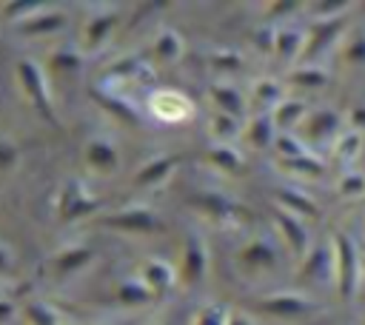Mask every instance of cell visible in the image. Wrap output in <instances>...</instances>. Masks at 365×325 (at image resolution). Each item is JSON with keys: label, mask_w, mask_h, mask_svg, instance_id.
I'll list each match as a JSON object with an SVG mask.
<instances>
[{"label": "cell", "mask_w": 365, "mask_h": 325, "mask_svg": "<svg viewBox=\"0 0 365 325\" xmlns=\"http://www.w3.org/2000/svg\"><path fill=\"white\" fill-rule=\"evenodd\" d=\"M334 274H336L339 296L345 302L354 299L356 285H359V251H356V242L345 231L334 234Z\"/></svg>", "instance_id": "6da1fadb"}, {"label": "cell", "mask_w": 365, "mask_h": 325, "mask_svg": "<svg viewBox=\"0 0 365 325\" xmlns=\"http://www.w3.org/2000/svg\"><path fill=\"white\" fill-rule=\"evenodd\" d=\"M359 148H362V134L351 128V131H342V134L336 137V143H334V157H336V162L351 165V162L356 160Z\"/></svg>", "instance_id": "7a4b0ae2"}, {"label": "cell", "mask_w": 365, "mask_h": 325, "mask_svg": "<svg viewBox=\"0 0 365 325\" xmlns=\"http://www.w3.org/2000/svg\"><path fill=\"white\" fill-rule=\"evenodd\" d=\"M314 305L302 296H274L265 302V311L271 314H279V316H299V314H308Z\"/></svg>", "instance_id": "3957f363"}, {"label": "cell", "mask_w": 365, "mask_h": 325, "mask_svg": "<svg viewBox=\"0 0 365 325\" xmlns=\"http://www.w3.org/2000/svg\"><path fill=\"white\" fill-rule=\"evenodd\" d=\"M279 225H282V231H285L291 248H294L297 254H302V251L308 248V231H305V225H302L299 220H294L291 214H279Z\"/></svg>", "instance_id": "277c9868"}, {"label": "cell", "mask_w": 365, "mask_h": 325, "mask_svg": "<svg viewBox=\"0 0 365 325\" xmlns=\"http://www.w3.org/2000/svg\"><path fill=\"white\" fill-rule=\"evenodd\" d=\"M336 125H339V117H336V114H331V111H317V114H311V117H308V123H305V128H308V134H311L314 140L334 134V131H336Z\"/></svg>", "instance_id": "5b68a950"}, {"label": "cell", "mask_w": 365, "mask_h": 325, "mask_svg": "<svg viewBox=\"0 0 365 325\" xmlns=\"http://www.w3.org/2000/svg\"><path fill=\"white\" fill-rule=\"evenodd\" d=\"M342 26H345V17H334V20H325L322 26H317V29H314V40H311L308 51H311V54H314V51H319L328 40H334V37L342 31Z\"/></svg>", "instance_id": "8992f818"}, {"label": "cell", "mask_w": 365, "mask_h": 325, "mask_svg": "<svg viewBox=\"0 0 365 325\" xmlns=\"http://www.w3.org/2000/svg\"><path fill=\"white\" fill-rule=\"evenodd\" d=\"M336 191H339V197H362V194H365V174L345 171V174L339 177Z\"/></svg>", "instance_id": "52a82bcc"}, {"label": "cell", "mask_w": 365, "mask_h": 325, "mask_svg": "<svg viewBox=\"0 0 365 325\" xmlns=\"http://www.w3.org/2000/svg\"><path fill=\"white\" fill-rule=\"evenodd\" d=\"M342 57H345V63L365 66V31H356V34L348 37V43L342 48Z\"/></svg>", "instance_id": "ba28073f"}, {"label": "cell", "mask_w": 365, "mask_h": 325, "mask_svg": "<svg viewBox=\"0 0 365 325\" xmlns=\"http://www.w3.org/2000/svg\"><path fill=\"white\" fill-rule=\"evenodd\" d=\"M302 114H305V105H302V103H282L277 120H279L282 125H291V123H297Z\"/></svg>", "instance_id": "9c48e42d"}, {"label": "cell", "mask_w": 365, "mask_h": 325, "mask_svg": "<svg viewBox=\"0 0 365 325\" xmlns=\"http://www.w3.org/2000/svg\"><path fill=\"white\" fill-rule=\"evenodd\" d=\"M294 80L302 83V86H325L328 83V74L319 71V68H305V71H297Z\"/></svg>", "instance_id": "30bf717a"}, {"label": "cell", "mask_w": 365, "mask_h": 325, "mask_svg": "<svg viewBox=\"0 0 365 325\" xmlns=\"http://www.w3.org/2000/svg\"><path fill=\"white\" fill-rule=\"evenodd\" d=\"M282 200H285V202H291L297 211H302V214H308V217H317V214H319V211H317V205H314L311 200H299V194L285 191V194H282Z\"/></svg>", "instance_id": "8fae6325"}, {"label": "cell", "mask_w": 365, "mask_h": 325, "mask_svg": "<svg viewBox=\"0 0 365 325\" xmlns=\"http://www.w3.org/2000/svg\"><path fill=\"white\" fill-rule=\"evenodd\" d=\"M277 43H279V51L294 54V46H299V34H294V31H282V34L277 37Z\"/></svg>", "instance_id": "7c38bea8"}, {"label": "cell", "mask_w": 365, "mask_h": 325, "mask_svg": "<svg viewBox=\"0 0 365 325\" xmlns=\"http://www.w3.org/2000/svg\"><path fill=\"white\" fill-rule=\"evenodd\" d=\"M351 128L354 131H365V105H356L351 111Z\"/></svg>", "instance_id": "4fadbf2b"}]
</instances>
